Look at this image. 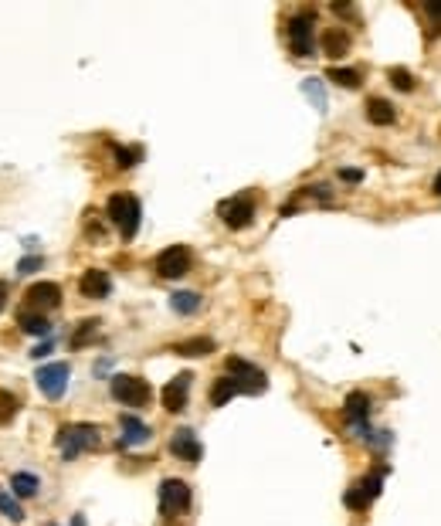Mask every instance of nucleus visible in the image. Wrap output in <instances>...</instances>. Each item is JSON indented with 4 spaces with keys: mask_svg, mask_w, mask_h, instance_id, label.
Returning a JSON list of instances; mask_svg holds the SVG:
<instances>
[{
    "mask_svg": "<svg viewBox=\"0 0 441 526\" xmlns=\"http://www.w3.org/2000/svg\"><path fill=\"white\" fill-rule=\"evenodd\" d=\"M17 326H21L28 336H48V333H51V323L45 319V312L21 309V312H17Z\"/></svg>",
    "mask_w": 441,
    "mask_h": 526,
    "instance_id": "obj_16",
    "label": "nucleus"
},
{
    "mask_svg": "<svg viewBox=\"0 0 441 526\" xmlns=\"http://www.w3.org/2000/svg\"><path fill=\"white\" fill-rule=\"evenodd\" d=\"M109 211V221L119 228V234L129 241V238H136L139 231V201L136 197H129V194H112L106 204Z\"/></svg>",
    "mask_w": 441,
    "mask_h": 526,
    "instance_id": "obj_2",
    "label": "nucleus"
},
{
    "mask_svg": "<svg viewBox=\"0 0 441 526\" xmlns=\"http://www.w3.org/2000/svg\"><path fill=\"white\" fill-rule=\"evenodd\" d=\"M170 309L180 316H194L200 309V295L197 292H173L170 295Z\"/></svg>",
    "mask_w": 441,
    "mask_h": 526,
    "instance_id": "obj_22",
    "label": "nucleus"
},
{
    "mask_svg": "<svg viewBox=\"0 0 441 526\" xmlns=\"http://www.w3.org/2000/svg\"><path fill=\"white\" fill-rule=\"evenodd\" d=\"M228 377H234V384H238L241 394H261L268 387L265 371H258L255 363H248L241 356H228Z\"/></svg>",
    "mask_w": 441,
    "mask_h": 526,
    "instance_id": "obj_5",
    "label": "nucleus"
},
{
    "mask_svg": "<svg viewBox=\"0 0 441 526\" xmlns=\"http://www.w3.org/2000/svg\"><path fill=\"white\" fill-rule=\"evenodd\" d=\"M99 336V319H85V323H78V329L72 333V346L75 350H82L85 343H92Z\"/></svg>",
    "mask_w": 441,
    "mask_h": 526,
    "instance_id": "obj_23",
    "label": "nucleus"
},
{
    "mask_svg": "<svg viewBox=\"0 0 441 526\" xmlns=\"http://www.w3.org/2000/svg\"><path fill=\"white\" fill-rule=\"evenodd\" d=\"M0 513L11 520V523H21L24 520V510H21V503H17L14 495H7V493H0Z\"/></svg>",
    "mask_w": 441,
    "mask_h": 526,
    "instance_id": "obj_26",
    "label": "nucleus"
},
{
    "mask_svg": "<svg viewBox=\"0 0 441 526\" xmlns=\"http://www.w3.org/2000/svg\"><path fill=\"white\" fill-rule=\"evenodd\" d=\"M366 119L374 126H391L397 119V109L387 99H366Z\"/></svg>",
    "mask_w": 441,
    "mask_h": 526,
    "instance_id": "obj_17",
    "label": "nucleus"
},
{
    "mask_svg": "<svg viewBox=\"0 0 441 526\" xmlns=\"http://www.w3.org/2000/svg\"><path fill=\"white\" fill-rule=\"evenodd\" d=\"M109 387H112V398L119 404H126V407H146L153 398L150 384L143 377H133V373H116Z\"/></svg>",
    "mask_w": 441,
    "mask_h": 526,
    "instance_id": "obj_3",
    "label": "nucleus"
},
{
    "mask_svg": "<svg viewBox=\"0 0 441 526\" xmlns=\"http://www.w3.org/2000/svg\"><path fill=\"white\" fill-rule=\"evenodd\" d=\"M119 428H122V438H119L122 449H136V445H146V442L153 438L150 424H143L136 415H122V418H119Z\"/></svg>",
    "mask_w": 441,
    "mask_h": 526,
    "instance_id": "obj_13",
    "label": "nucleus"
},
{
    "mask_svg": "<svg viewBox=\"0 0 441 526\" xmlns=\"http://www.w3.org/2000/svg\"><path fill=\"white\" fill-rule=\"evenodd\" d=\"M170 451H173L177 459H183V462H190V465H197L200 455H204L197 434L190 432V428H177V432H173V438H170Z\"/></svg>",
    "mask_w": 441,
    "mask_h": 526,
    "instance_id": "obj_11",
    "label": "nucleus"
},
{
    "mask_svg": "<svg viewBox=\"0 0 441 526\" xmlns=\"http://www.w3.org/2000/svg\"><path fill=\"white\" fill-rule=\"evenodd\" d=\"M370 503H374V499H370V495L364 493V489H360V482H356V486H353L350 493H347V506H350V510H366V506H370Z\"/></svg>",
    "mask_w": 441,
    "mask_h": 526,
    "instance_id": "obj_29",
    "label": "nucleus"
},
{
    "mask_svg": "<svg viewBox=\"0 0 441 526\" xmlns=\"http://www.w3.org/2000/svg\"><path fill=\"white\" fill-rule=\"evenodd\" d=\"M45 354H51V343H41V346H34V360H38V356H45Z\"/></svg>",
    "mask_w": 441,
    "mask_h": 526,
    "instance_id": "obj_34",
    "label": "nucleus"
},
{
    "mask_svg": "<svg viewBox=\"0 0 441 526\" xmlns=\"http://www.w3.org/2000/svg\"><path fill=\"white\" fill-rule=\"evenodd\" d=\"M343 407H347V418H350L353 424H356V428L364 432L366 418H370V398H366L364 390H353L350 398H347V404H343Z\"/></svg>",
    "mask_w": 441,
    "mask_h": 526,
    "instance_id": "obj_15",
    "label": "nucleus"
},
{
    "mask_svg": "<svg viewBox=\"0 0 441 526\" xmlns=\"http://www.w3.org/2000/svg\"><path fill=\"white\" fill-rule=\"evenodd\" d=\"M173 354L177 356H207V354H214V340L211 336H194V340L177 343Z\"/></svg>",
    "mask_w": 441,
    "mask_h": 526,
    "instance_id": "obj_20",
    "label": "nucleus"
},
{
    "mask_svg": "<svg viewBox=\"0 0 441 526\" xmlns=\"http://www.w3.org/2000/svg\"><path fill=\"white\" fill-rule=\"evenodd\" d=\"M68 377H72L68 363H45V367H38V373H34L38 390L45 394L48 401H58L61 394L68 390Z\"/></svg>",
    "mask_w": 441,
    "mask_h": 526,
    "instance_id": "obj_7",
    "label": "nucleus"
},
{
    "mask_svg": "<svg viewBox=\"0 0 441 526\" xmlns=\"http://www.w3.org/2000/svg\"><path fill=\"white\" fill-rule=\"evenodd\" d=\"M78 292L85 295V299H106V295L112 292L109 272H102V268H89V272L78 279Z\"/></svg>",
    "mask_w": 441,
    "mask_h": 526,
    "instance_id": "obj_14",
    "label": "nucleus"
},
{
    "mask_svg": "<svg viewBox=\"0 0 441 526\" xmlns=\"http://www.w3.org/2000/svg\"><path fill=\"white\" fill-rule=\"evenodd\" d=\"M381 482H383V469L381 472H374V476H366V479L360 482V489H364L370 499H377V495H381Z\"/></svg>",
    "mask_w": 441,
    "mask_h": 526,
    "instance_id": "obj_30",
    "label": "nucleus"
},
{
    "mask_svg": "<svg viewBox=\"0 0 441 526\" xmlns=\"http://www.w3.org/2000/svg\"><path fill=\"white\" fill-rule=\"evenodd\" d=\"M116 160H119L122 170H129V167H136L139 150H122V146H116Z\"/></svg>",
    "mask_w": 441,
    "mask_h": 526,
    "instance_id": "obj_31",
    "label": "nucleus"
},
{
    "mask_svg": "<svg viewBox=\"0 0 441 526\" xmlns=\"http://www.w3.org/2000/svg\"><path fill=\"white\" fill-rule=\"evenodd\" d=\"M11 489H14L17 499H31V495H38L41 482H38V476H31V472H14L11 476Z\"/></svg>",
    "mask_w": 441,
    "mask_h": 526,
    "instance_id": "obj_21",
    "label": "nucleus"
},
{
    "mask_svg": "<svg viewBox=\"0 0 441 526\" xmlns=\"http://www.w3.org/2000/svg\"><path fill=\"white\" fill-rule=\"evenodd\" d=\"M41 258H38V255H28V258H21V262H17V275H31V272H38V268H41Z\"/></svg>",
    "mask_w": 441,
    "mask_h": 526,
    "instance_id": "obj_32",
    "label": "nucleus"
},
{
    "mask_svg": "<svg viewBox=\"0 0 441 526\" xmlns=\"http://www.w3.org/2000/svg\"><path fill=\"white\" fill-rule=\"evenodd\" d=\"M190 506V486L183 479H163L160 482V510L167 516H177Z\"/></svg>",
    "mask_w": 441,
    "mask_h": 526,
    "instance_id": "obj_8",
    "label": "nucleus"
},
{
    "mask_svg": "<svg viewBox=\"0 0 441 526\" xmlns=\"http://www.w3.org/2000/svg\"><path fill=\"white\" fill-rule=\"evenodd\" d=\"M425 11H428V14H435V17H441V4H428Z\"/></svg>",
    "mask_w": 441,
    "mask_h": 526,
    "instance_id": "obj_36",
    "label": "nucleus"
},
{
    "mask_svg": "<svg viewBox=\"0 0 441 526\" xmlns=\"http://www.w3.org/2000/svg\"><path fill=\"white\" fill-rule=\"evenodd\" d=\"M339 177H343L347 184H360V180H364V173L360 170H339Z\"/></svg>",
    "mask_w": 441,
    "mask_h": 526,
    "instance_id": "obj_33",
    "label": "nucleus"
},
{
    "mask_svg": "<svg viewBox=\"0 0 441 526\" xmlns=\"http://www.w3.org/2000/svg\"><path fill=\"white\" fill-rule=\"evenodd\" d=\"M61 306V289L55 282H38V285H31L28 292H24V309H38V312H48V309H58Z\"/></svg>",
    "mask_w": 441,
    "mask_h": 526,
    "instance_id": "obj_10",
    "label": "nucleus"
},
{
    "mask_svg": "<svg viewBox=\"0 0 441 526\" xmlns=\"http://www.w3.org/2000/svg\"><path fill=\"white\" fill-rule=\"evenodd\" d=\"M303 92L312 99V106L320 109V112H326V95H322L320 78H305V82H303Z\"/></svg>",
    "mask_w": 441,
    "mask_h": 526,
    "instance_id": "obj_27",
    "label": "nucleus"
},
{
    "mask_svg": "<svg viewBox=\"0 0 441 526\" xmlns=\"http://www.w3.org/2000/svg\"><path fill=\"white\" fill-rule=\"evenodd\" d=\"M326 75H330V82L343 85V89H356L360 85V72H353V68H330Z\"/></svg>",
    "mask_w": 441,
    "mask_h": 526,
    "instance_id": "obj_25",
    "label": "nucleus"
},
{
    "mask_svg": "<svg viewBox=\"0 0 441 526\" xmlns=\"http://www.w3.org/2000/svg\"><path fill=\"white\" fill-rule=\"evenodd\" d=\"M217 214L228 224L231 231H241L255 221V197L251 194H238V197H228V201L217 204Z\"/></svg>",
    "mask_w": 441,
    "mask_h": 526,
    "instance_id": "obj_4",
    "label": "nucleus"
},
{
    "mask_svg": "<svg viewBox=\"0 0 441 526\" xmlns=\"http://www.w3.org/2000/svg\"><path fill=\"white\" fill-rule=\"evenodd\" d=\"M234 394H241V390H238V384H234V377L224 373V377H217L214 387H211V404H214V407H224Z\"/></svg>",
    "mask_w": 441,
    "mask_h": 526,
    "instance_id": "obj_19",
    "label": "nucleus"
},
{
    "mask_svg": "<svg viewBox=\"0 0 441 526\" xmlns=\"http://www.w3.org/2000/svg\"><path fill=\"white\" fill-rule=\"evenodd\" d=\"M55 445L61 449L65 462H75L82 451L99 445V428L95 424H61L58 434H55Z\"/></svg>",
    "mask_w": 441,
    "mask_h": 526,
    "instance_id": "obj_1",
    "label": "nucleus"
},
{
    "mask_svg": "<svg viewBox=\"0 0 441 526\" xmlns=\"http://www.w3.org/2000/svg\"><path fill=\"white\" fill-rule=\"evenodd\" d=\"M350 51V38L339 31V28H330V31L322 34V55H330V58H343Z\"/></svg>",
    "mask_w": 441,
    "mask_h": 526,
    "instance_id": "obj_18",
    "label": "nucleus"
},
{
    "mask_svg": "<svg viewBox=\"0 0 441 526\" xmlns=\"http://www.w3.org/2000/svg\"><path fill=\"white\" fill-rule=\"evenodd\" d=\"M4 306H7V282H0V312H4Z\"/></svg>",
    "mask_w": 441,
    "mask_h": 526,
    "instance_id": "obj_35",
    "label": "nucleus"
},
{
    "mask_svg": "<svg viewBox=\"0 0 441 526\" xmlns=\"http://www.w3.org/2000/svg\"><path fill=\"white\" fill-rule=\"evenodd\" d=\"M431 190H435V194H438V197H441V173H438V177H435V184H431Z\"/></svg>",
    "mask_w": 441,
    "mask_h": 526,
    "instance_id": "obj_37",
    "label": "nucleus"
},
{
    "mask_svg": "<svg viewBox=\"0 0 441 526\" xmlns=\"http://www.w3.org/2000/svg\"><path fill=\"white\" fill-rule=\"evenodd\" d=\"M17 407H21V401H17L14 394L0 390V428H4V424H11V421L17 418Z\"/></svg>",
    "mask_w": 441,
    "mask_h": 526,
    "instance_id": "obj_24",
    "label": "nucleus"
},
{
    "mask_svg": "<svg viewBox=\"0 0 441 526\" xmlns=\"http://www.w3.org/2000/svg\"><path fill=\"white\" fill-rule=\"evenodd\" d=\"M153 268H156V275H160V279H180V275L190 272V248H187V245L163 248V251L156 255Z\"/></svg>",
    "mask_w": 441,
    "mask_h": 526,
    "instance_id": "obj_6",
    "label": "nucleus"
},
{
    "mask_svg": "<svg viewBox=\"0 0 441 526\" xmlns=\"http://www.w3.org/2000/svg\"><path fill=\"white\" fill-rule=\"evenodd\" d=\"M190 373H177L167 387H163V407H167L170 415H177L187 407V398H190Z\"/></svg>",
    "mask_w": 441,
    "mask_h": 526,
    "instance_id": "obj_12",
    "label": "nucleus"
},
{
    "mask_svg": "<svg viewBox=\"0 0 441 526\" xmlns=\"http://www.w3.org/2000/svg\"><path fill=\"white\" fill-rule=\"evenodd\" d=\"M387 78H391V85L401 89V92H414V75H411V72H404V68H391Z\"/></svg>",
    "mask_w": 441,
    "mask_h": 526,
    "instance_id": "obj_28",
    "label": "nucleus"
},
{
    "mask_svg": "<svg viewBox=\"0 0 441 526\" xmlns=\"http://www.w3.org/2000/svg\"><path fill=\"white\" fill-rule=\"evenodd\" d=\"M289 45L292 55L312 58V14H295L289 21Z\"/></svg>",
    "mask_w": 441,
    "mask_h": 526,
    "instance_id": "obj_9",
    "label": "nucleus"
}]
</instances>
